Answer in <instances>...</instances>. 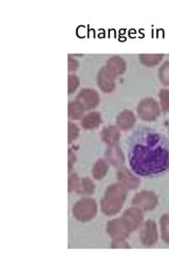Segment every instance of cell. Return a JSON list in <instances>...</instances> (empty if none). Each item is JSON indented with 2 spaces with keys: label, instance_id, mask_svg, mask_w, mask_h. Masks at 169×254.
Instances as JSON below:
<instances>
[{
  "label": "cell",
  "instance_id": "27",
  "mask_svg": "<svg viewBox=\"0 0 169 254\" xmlns=\"http://www.w3.org/2000/svg\"><path fill=\"white\" fill-rule=\"evenodd\" d=\"M79 67V62L77 59H75L73 55L69 54L68 55V71L70 73H74L78 70Z\"/></svg>",
  "mask_w": 169,
  "mask_h": 254
},
{
  "label": "cell",
  "instance_id": "4",
  "mask_svg": "<svg viewBox=\"0 0 169 254\" xmlns=\"http://www.w3.org/2000/svg\"><path fill=\"white\" fill-rule=\"evenodd\" d=\"M161 106L159 102L154 98H145L140 101L136 113L142 121L152 122L156 121L161 116Z\"/></svg>",
  "mask_w": 169,
  "mask_h": 254
},
{
  "label": "cell",
  "instance_id": "9",
  "mask_svg": "<svg viewBox=\"0 0 169 254\" xmlns=\"http://www.w3.org/2000/svg\"><path fill=\"white\" fill-rule=\"evenodd\" d=\"M115 79L116 76L113 75V73L106 66H104L99 71L98 77H96V83H98L99 88L103 92L110 93L115 89Z\"/></svg>",
  "mask_w": 169,
  "mask_h": 254
},
{
  "label": "cell",
  "instance_id": "15",
  "mask_svg": "<svg viewBox=\"0 0 169 254\" xmlns=\"http://www.w3.org/2000/svg\"><path fill=\"white\" fill-rule=\"evenodd\" d=\"M105 66H106L116 77L124 74L127 70V63L122 57H119V55L111 57L107 61L106 65Z\"/></svg>",
  "mask_w": 169,
  "mask_h": 254
},
{
  "label": "cell",
  "instance_id": "11",
  "mask_svg": "<svg viewBox=\"0 0 169 254\" xmlns=\"http://www.w3.org/2000/svg\"><path fill=\"white\" fill-rule=\"evenodd\" d=\"M105 159H106L107 162L113 166V168H120V166H124L126 157L123 152L122 147H120L119 143L112 145H107L106 152H105Z\"/></svg>",
  "mask_w": 169,
  "mask_h": 254
},
{
  "label": "cell",
  "instance_id": "13",
  "mask_svg": "<svg viewBox=\"0 0 169 254\" xmlns=\"http://www.w3.org/2000/svg\"><path fill=\"white\" fill-rule=\"evenodd\" d=\"M136 123V116L132 110L125 109L116 117V126L120 130L128 131L132 129Z\"/></svg>",
  "mask_w": 169,
  "mask_h": 254
},
{
  "label": "cell",
  "instance_id": "28",
  "mask_svg": "<svg viewBox=\"0 0 169 254\" xmlns=\"http://www.w3.org/2000/svg\"><path fill=\"white\" fill-rule=\"evenodd\" d=\"M111 248H113V249H117V248L128 249V248H130V246H129V244H128L126 238H117V240H112Z\"/></svg>",
  "mask_w": 169,
  "mask_h": 254
},
{
  "label": "cell",
  "instance_id": "29",
  "mask_svg": "<svg viewBox=\"0 0 169 254\" xmlns=\"http://www.w3.org/2000/svg\"><path fill=\"white\" fill-rule=\"evenodd\" d=\"M77 160V157H76V154L74 153V150L72 148H69L68 149V171L69 173L72 172V170H73V165L75 164Z\"/></svg>",
  "mask_w": 169,
  "mask_h": 254
},
{
  "label": "cell",
  "instance_id": "1",
  "mask_svg": "<svg viewBox=\"0 0 169 254\" xmlns=\"http://www.w3.org/2000/svg\"><path fill=\"white\" fill-rule=\"evenodd\" d=\"M129 162L140 176H155L169 169V149L159 133H145L132 145Z\"/></svg>",
  "mask_w": 169,
  "mask_h": 254
},
{
  "label": "cell",
  "instance_id": "5",
  "mask_svg": "<svg viewBox=\"0 0 169 254\" xmlns=\"http://www.w3.org/2000/svg\"><path fill=\"white\" fill-rule=\"evenodd\" d=\"M131 204L138 206L144 212H148L157 208V205L159 204V198L151 190H142V192L133 196Z\"/></svg>",
  "mask_w": 169,
  "mask_h": 254
},
{
  "label": "cell",
  "instance_id": "18",
  "mask_svg": "<svg viewBox=\"0 0 169 254\" xmlns=\"http://www.w3.org/2000/svg\"><path fill=\"white\" fill-rule=\"evenodd\" d=\"M109 165L110 164L107 162L106 159H99V160H96L91 171L93 179L102 180L106 177L109 171Z\"/></svg>",
  "mask_w": 169,
  "mask_h": 254
},
{
  "label": "cell",
  "instance_id": "8",
  "mask_svg": "<svg viewBox=\"0 0 169 254\" xmlns=\"http://www.w3.org/2000/svg\"><path fill=\"white\" fill-rule=\"evenodd\" d=\"M122 217L124 221L129 227L130 231L134 232L139 230L144 222V211H142L138 206H130L127 210H125L122 214Z\"/></svg>",
  "mask_w": 169,
  "mask_h": 254
},
{
  "label": "cell",
  "instance_id": "12",
  "mask_svg": "<svg viewBox=\"0 0 169 254\" xmlns=\"http://www.w3.org/2000/svg\"><path fill=\"white\" fill-rule=\"evenodd\" d=\"M116 179L118 184L125 187L128 190H133L140 187V179L125 166H120L116 170Z\"/></svg>",
  "mask_w": 169,
  "mask_h": 254
},
{
  "label": "cell",
  "instance_id": "6",
  "mask_svg": "<svg viewBox=\"0 0 169 254\" xmlns=\"http://www.w3.org/2000/svg\"><path fill=\"white\" fill-rule=\"evenodd\" d=\"M140 240L145 247H152L159 240V230L158 226L154 220L148 219L140 228Z\"/></svg>",
  "mask_w": 169,
  "mask_h": 254
},
{
  "label": "cell",
  "instance_id": "22",
  "mask_svg": "<svg viewBox=\"0 0 169 254\" xmlns=\"http://www.w3.org/2000/svg\"><path fill=\"white\" fill-rule=\"evenodd\" d=\"M159 104L165 115H169V89L163 88L159 91Z\"/></svg>",
  "mask_w": 169,
  "mask_h": 254
},
{
  "label": "cell",
  "instance_id": "26",
  "mask_svg": "<svg viewBox=\"0 0 169 254\" xmlns=\"http://www.w3.org/2000/svg\"><path fill=\"white\" fill-rule=\"evenodd\" d=\"M79 84H80V81L79 78L76 74H73V73H70L68 75V94L71 95L73 94L77 88L79 87Z\"/></svg>",
  "mask_w": 169,
  "mask_h": 254
},
{
  "label": "cell",
  "instance_id": "21",
  "mask_svg": "<svg viewBox=\"0 0 169 254\" xmlns=\"http://www.w3.org/2000/svg\"><path fill=\"white\" fill-rule=\"evenodd\" d=\"M161 237L165 244H169V214L166 213L160 218Z\"/></svg>",
  "mask_w": 169,
  "mask_h": 254
},
{
  "label": "cell",
  "instance_id": "25",
  "mask_svg": "<svg viewBox=\"0 0 169 254\" xmlns=\"http://www.w3.org/2000/svg\"><path fill=\"white\" fill-rule=\"evenodd\" d=\"M79 136V127L76 123L69 121L68 122V142L71 144L72 142L75 141Z\"/></svg>",
  "mask_w": 169,
  "mask_h": 254
},
{
  "label": "cell",
  "instance_id": "16",
  "mask_svg": "<svg viewBox=\"0 0 169 254\" xmlns=\"http://www.w3.org/2000/svg\"><path fill=\"white\" fill-rule=\"evenodd\" d=\"M101 138L103 142L106 143L107 145L116 144V143H119L120 129L117 126H113V125L104 127L101 132Z\"/></svg>",
  "mask_w": 169,
  "mask_h": 254
},
{
  "label": "cell",
  "instance_id": "14",
  "mask_svg": "<svg viewBox=\"0 0 169 254\" xmlns=\"http://www.w3.org/2000/svg\"><path fill=\"white\" fill-rule=\"evenodd\" d=\"M103 123L102 115L99 111H90L89 114L84 116V118L80 120V126L86 130H93L99 128L101 124Z\"/></svg>",
  "mask_w": 169,
  "mask_h": 254
},
{
  "label": "cell",
  "instance_id": "20",
  "mask_svg": "<svg viewBox=\"0 0 169 254\" xmlns=\"http://www.w3.org/2000/svg\"><path fill=\"white\" fill-rule=\"evenodd\" d=\"M95 192V185L90 177L80 178V190L79 195H84L88 197Z\"/></svg>",
  "mask_w": 169,
  "mask_h": 254
},
{
  "label": "cell",
  "instance_id": "10",
  "mask_svg": "<svg viewBox=\"0 0 169 254\" xmlns=\"http://www.w3.org/2000/svg\"><path fill=\"white\" fill-rule=\"evenodd\" d=\"M75 100L82 103L86 110H93L100 105L101 97L96 90L91 88H84L78 92Z\"/></svg>",
  "mask_w": 169,
  "mask_h": 254
},
{
  "label": "cell",
  "instance_id": "23",
  "mask_svg": "<svg viewBox=\"0 0 169 254\" xmlns=\"http://www.w3.org/2000/svg\"><path fill=\"white\" fill-rule=\"evenodd\" d=\"M79 190H80V178L78 177V175L73 172L69 173L68 190L70 193L79 194Z\"/></svg>",
  "mask_w": 169,
  "mask_h": 254
},
{
  "label": "cell",
  "instance_id": "3",
  "mask_svg": "<svg viewBox=\"0 0 169 254\" xmlns=\"http://www.w3.org/2000/svg\"><path fill=\"white\" fill-rule=\"evenodd\" d=\"M98 214V203L90 197L77 200L72 208V215L79 222H89Z\"/></svg>",
  "mask_w": 169,
  "mask_h": 254
},
{
  "label": "cell",
  "instance_id": "19",
  "mask_svg": "<svg viewBox=\"0 0 169 254\" xmlns=\"http://www.w3.org/2000/svg\"><path fill=\"white\" fill-rule=\"evenodd\" d=\"M140 62L145 67H156L164 59V54H140Z\"/></svg>",
  "mask_w": 169,
  "mask_h": 254
},
{
  "label": "cell",
  "instance_id": "17",
  "mask_svg": "<svg viewBox=\"0 0 169 254\" xmlns=\"http://www.w3.org/2000/svg\"><path fill=\"white\" fill-rule=\"evenodd\" d=\"M85 107L77 100L70 101L68 104V117L70 121L82 120L85 116Z\"/></svg>",
  "mask_w": 169,
  "mask_h": 254
},
{
  "label": "cell",
  "instance_id": "30",
  "mask_svg": "<svg viewBox=\"0 0 169 254\" xmlns=\"http://www.w3.org/2000/svg\"><path fill=\"white\" fill-rule=\"evenodd\" d=\"M168 132H169V128H168Z\"/></svg>",
  "mask_w": 169,
  "mask_h": 254
},
{
  "label": "cell",
  "instance_id": "7",
  "mask_svg": "<svg viewBox=\"0 0 169 254\" xmlns=\"http://www.w3.org/2000/svg\"><path fill=\"white\" fill-rule=\"evenodd\" d=\"M106 232L111 237V240H117V238L127 240L132 233L122 217L109 220L106 226Z\"/></svg>",
  "mask_w": 169,
  "mask_h": 254
},
{
  "label": "cell",
  "instance_id": "24",
  "mask_svg": "<svg viewBox=\"0 0 169 254\" xmlns=\"http://www.w3.org/2000/svg\"><path fill=\"white\" fill-rule=\"evenodd\" d=\"M159 79L164 86L169 87V61L159 68Z\"/></svg>",
  "mask_w": 169,
  "mask_h": 254
},
{
  "label": "cell",
  "instance_id": "2",
  "mask_svg": "<svg viewBox=\"0 0 169 254\" xmlns=\"http://www.w3.org/2000/svg\"><path fill=\"white\" fill-rule=\"evenodd\" d=\"M128 190L118 182L107 187L101 199V210L106 216H114L123 209Z\"/></svg>",
  "mask_w": 169,
  "mask_h": 254
}]
</instances>
